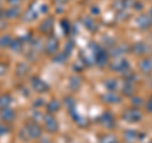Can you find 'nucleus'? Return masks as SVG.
I'll use <instances>...</instances> for the list:
<instances>
[{
    "mask_svg": "<svg viewBox=\"0 0 152 143\" xmlns=\"http://www.w3.org/2000/svg\"><path fill=\"white\" fill-rule=\"evenodd\" d=\"M140 69H141L142 72L150 74L151 71H152V60H151V58H145V60H142L141 63H140Z\"/></svg>",
    "mask_w": 152,
    "mask_h": 143,
    "instance_id": "nucleus-8",
    "label": "nucleus"
},
{
    "mask_svg": "<svg viewBox=\"0 0 152 143\" xmlns=\"http://www.w3.org/2000/svg\"><path fill=\"white\" fill-rule=\"evenodd\" d=\"M124 138L127 139V142L134 143V141L137 139V133H136L134 131H126V133H124Z\"/></svg>",
    "mask_w": 152,
    "mask_h": 143,
    "instance_id": "nucleus-13",
    "label": "nucleus"
},
{
    "mask_svg": "<svg viewBox=\"0 0 152 143\" xmlns=\"http://www.w3.org/2000/svg\"><path fill=\"white\" fill-rule=\"evenodd\" d=\"M115 143H117V142H115Z\"/></svg>",
    "mask_w": 152,
    "mask_h": 143,
    "instance_id": "nucleus-24",
    "label": "nucleus"
},
{
    "mask_svg": "<svg viewBox=\"0 0 152 143\" xmlns=\"http://www.w3.org/2000/svg\"><path fill=\"white\" fill-rule=\"evenodd\" d=\"M85 27H88V29H90L91 32H95V29H96V24H95V22L93 20V19H85Z\"/></svg>",
    "mask_w": 152,
    "mask_h": 143,
    "instance_id": "nucleus-15",
    "label": "nucleus"
},
{
    "mask_svg": "<svg viewBox=\"0 0 152 143\" xmlns=\"http://www.w3.org/2000/svg\"><path fill=\"white\" fill-rule=\"evenodd\" d=\"M115 142H117L115 137L112 134H107L105 137H103L100 139V143H115Z\"/></svg>",
    "mask_w": 152,
    "mask_h": 143,
    "instance_id": "nucleus-17",
    "label": "nucleus"
},
{
    "mask_svg": "<svg viewBox=\"0 0 152 143\" xmlns=\"http://www.w3.org/2000/svg\"><path fill=\"white\" fill-rule=\"evenodd\" d=\"M137 26L142 28V29H147V28L152 26V18L147 15V14H142V15L137 18Z\"/></svg>",
    "mask_w": 152,
    "mask_h": 143,
    "instance_id": "nucleus-3",
    "label": "nucleus"
},
{
    "mask_svg": "<svg viewBox=\"0 0 152 143\" xmlns=\"http://www.w3.org/2000/svg\"><path fill=\"white\" fill-rule=\"evenodd\" d=\"M58 48V42H57L56 38H50L46 43V50L48 53H55Z\"/></svg>",
    "mask_w": 152,
    "mask_h": 143,
    "instance_id": "nucleus-9",
    "label": "nucleus"
},
{
    "mask_svg": "<svg viewBox=\"0 0 152 143\" xmlns=\"http://www.w3.org/2000/svg\"><path fill=\"white\" fill-rule=\"evenodd\" d=\"M56 1H57V3H66L67 0H56Z\"/></svg>",
    "mask_w": 152,
    "mask_h": 143,
    "instance_id": "nucleus-23",
    "label": "nucleus"
},
{
    "mask_svg": "<svg viewBox=\"0 0 152 143\" xmlns=\"http://www.w3.org/2000/svg\"><path fill=\"white\" fill-rule=\"evenodd\" d=\"M45 120H46V129L51 132V133H53L57 131V122H56V119L51 115V114H48L46 118H45Z\"/></svg>",
    "mask_w": 152,
    "mask_h": 143,
    "instance_id": "nucleus-5",
    "label": "nucleus"
},
{
    "mask_svg": "<svg viewBox=\"0 0 152 143\" xmlns=\"http://www.w3.org/2000/svg\"><path fill=\"white\" fill-rule=\"evenodd\" d=\"M32 84H33V88L36 89V91H38V93H45L46 90L48 89V86L39 79H33Z\"/></svg>",
    "mask_w": 152,
    "mask_h": 143,
    "instance_id": "nucleus-10",
    "label": "nucleus"
},
{
    "mask_svg": "<svg viewBox=\"0 0 152 143\" xmlns=\"http://www.w3.org/2000/svg\"><path fill=\"white\" fill-rule=\"evenodd\" d=\"M105 86H107L108 90H110V91H114V90L117 89V86H118V82H117L115 80H107Z\"/></svg>",
    "mask_w": 152,
    "mask_h": 143,
    "instance_id": "nucleus-16",
    "label": "nucleus"
},
{
    "mask_svg": "<svg viewBox=\"0 0 152 143\" xmlns=\"http://www.w3.org/2000/svg\"><path fill=\"white\" fill-rule=\"evenodd\" d=\"M105 103H110V104H114V103H119L121 101V98L118 96L117 94H114L113 91L110 93H107L105 95H103V98H102Z\"/></svg>",
    "mask_w": 152,
    "mask_h": 143,
    "instance_id": "nucleus-11",
    "label": "nucleus"
},
{
    "mask_svg": "<svg viewBox=\"0 0 152 143\" xmlns=\"http://www.w3.org/2000/svg\"><path fill=\"white\" fill-rule=\"evenodd\" d=\"M146 109H147V110H148V112H151V113H152V98L150 99V101H147Z\"/></svg>",
    "mask_w": 152,
    "mask_h": 143,
    "instance_id": "nucleus-21",
    "label": "nucleus"
},
{
    "mask_svg": "<svg viewBox=\"0 0 152 143\" xmlns=\"http://www.w3.org/2000/svg\"><path fill=\"white\" fill-rule=\"evenodd\" d=\"M123 119H126L127 122L129 123H134L138 122L142 119V114L138 109H129V110H126L124 114H123Z\"/></svg>",
    "mask_w": 152,
    "mask_h": 143,
    "instance_id": "nucleus-2",
    "label": "nucleus"
},
{
    "mask_svg": "<svg viewBox=\"0 0 152 143\" xmlns=\"http://www.w3.org/2000/svg\"><path fill=\"white\" fill-rule=\"evenodd\" d=\"M27 131L29 133L31 138H38L41 136V128L38 127L36 123H29V124L27 125Z\"/></svg>",
    "mask_w": 152,
    "mask_h": 143,
    "instance_id": "nucleus-7",
    "label": "nucleus"
},
{
    "mask_svg": "<svg viewBox=\"0 0 152 143\" xmlns=\"http://www.w3.org/2000/svg\"><path fill=\"white\" fill-rule=\"evenodd\" d=\"M3 118L5 119V120H12V119L14 118V113H13V110H8V109H4Z\"/></svg>",
    "mask_w": 152,
    "mask_h": 143,
    "instance_id": "nucleus-19",
    "label": "nucleus"
},
{
    "mask_svg": "<svg viewBox=\"0 0 152 143\" xmlns=\"http://www.w3.org/2000/svg\"><path fill=\"white\" fill-rule=\"evenodd\" d=\"M133 104H134V105H141V99L140 98H134L133 99Z\"/></svg>",
    "mask_w": 152,
    "mask_h": 143,
    "instance_id": "nucleus-22",
    "label": "nucleus"
},
{
    "mask_svg": "<svg viewBox=\"0 0 152 143\" xmlns=\"http://www.w3.org/2000/svg\"><path fill=\"white\" fill-rule=\"evenodd\" d=\"M45 27H46V28H51V27H52V19H48V20H47V23L45 22L43 24H42L41 28H45Z\"/></svg>",
    "mask_w": 152,
    "mask_h": 143,
    "instance_id": "nucleus-20",
    "label": "nucleus"
},
{
    "mask_svg": "<svg viewBox=\"0 0 152 143\" xmlns=\"http://www.w3.org/2000/svg\"><path fill=\"white\" fill-rule=\"evenodd\" d=\"M60 109V104L57 100H52V101L48 104V112L50 113H55L56 110H58Z\"/></svg>",
    "mask_w": 152,
    "mask_h": 143,
    "instance_id": "nucleus-14",
    "label": "nucleus"
},
{
    "mask_svg": "<svg viewBox=\"0 0 152 143\" xmlns=\"http://www.w3.org/2000/svg\"><path fill=\"white\" fill-rule=\"evenodd\" d=\"M133 51H134L136 55H145L148 52V46L143 43V42H138V43L134 45V47H133Z\"/></svg>",
    "mask_w": 152,
    "mask_h": 143,
    "instance_id": "nucleus-12",
    "label": "nucleus"
},
{
    "mask_svg": "<svg viewBox=\"0 0 152 143\" xmlns=\"http://www.w3.org/2000/svg\"><path fill=\"white\" fill-rule=\"evenodd\" d=\"M95 51H94V56H95V62H96L98 66H100V67H103L104 65L107 63V61H108V55H107V52L102 50L99 46H95Z\"/></svg>",
    "mask_w": 152,
    "mask_h": 143,
    "instance_id": "nucleus-1",
    "label": "nucleus"
},
{
    "mask_svg": "<svg viewBox=\"0 0 152 143\" xmlns=\"http://www.w3.org/2000/svg\"><path fill=\"white\" fill-rule=\"evenodd\" d=\"M112 70L114 71H118V72H123V71L128 70V67H129V65H128V62L126 60H117L114 61V62L110 65Z\"/></svg>",
    "mask_w": 152,
    "mask_h": 143,
    "instance_id": "nucleus-4",
    "label": "nucleus"
},
{
    "mask_svg": "<svg viewBox=\"0 0 152 143\" xmlns=\"http://www.w3.org/2000/svg\"><path fill=\"white\" fill-rule=\"evenodd\" d=\"M133 90H134V88H133V85L129 82V81H127L126 82V86H124V93L126 95H132L133 94Z\"/></svg>",
    "mask_w": 152,
    "mask_h": 143,
    "instance_id": "nucleus-18",
    "label": "nucleus"
},
{
    "mask_svg": "<svg viewBox=\"0 0 152 143\" xmlns=\"http://www.w3.org/2000/svg\"><path fill=\"white\" fill-rule=\"evenodd\" d=\"M100 122H102V124H103L104 127L108 128V129H110V128H113L114 125H115L113 117H112L109 113H104V114H103L102 118H100Z\"/></svg>",
    "mask_w": 152,
    "mask_h": 143,
    "instance_id": "nucleus-6",
    "label": "nucleus"
}]
</instances>
